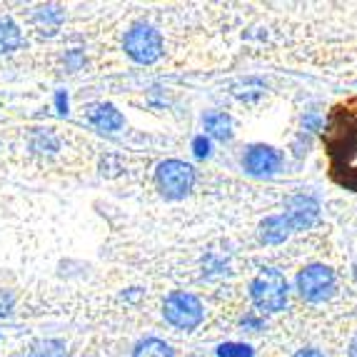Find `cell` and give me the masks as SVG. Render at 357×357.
Instances as JSON below:
<instances>
[{
	"mask_svg": "<svg viewBox=\"0 0 357 357\" xmlns=\"http://www.w3.org/2000/svg\"><path fill=\"white\" fill-rule=\"evenodd\" d=\"M333 175L347 188H357V100L337 105L325 128Z\"/></svg>",
	"mask_w": 357,
	"mask_h": 357,
	"instance_id": "6da1fadb",
	"label": "cell"
},
{
	"mask_svg": "<svg viewBox=\"0 0 357 357\" xmlns=\"http://www.w3.org/2000/svg\"><path fill=\"white\" fill-rule=\"evenodd\" d=\"M252 303L262 312H280L287 303V280L278 270H262L250 285Z\"/></svg>",
	"mask_w": 357,
	"mask_h": 357,
	"instance_id": "7a4b0ae2",
	"label": "cell"
},
{
	"mask_svg": "<svg viewBox=\"0 0 357 357\" xmlns=\"http://www.w3.org/2000/svg\"><path fill=\"white\" fill-rule=\"evenodd\" d=\"M158 188L170 200H180L192 190L195 185V170L183 160H165L158 167Z\"/></svg>",
	"mask_w": 357,
	"mask_h": 357,
	"instance_id": "3957f363",
	"label": "cell"
},
{
	"mask_svg": "<svg viewBox=\"0 0 357 357\" xmlns=\"http://www.w3.org/2000/svg\"><path fill=\"white\" fill-rule=\"evenodd\" d=\"M126 53L135 63H155L162 55V36L153 25H135L126 36Z\"/></svg>",
	"mask_w": 357,
	"mask_h": 357,
	"instance_id": "277c9868",
	"label": "cell"
},
{
	"mask_svg": "<svg viewBox=\"0 0 357 357\" xmlns=\"http://www.w3.org/2000/svg\"><path fill=\"white\" fill-rule=\"evenodd\" d=\"M203 305L190 292H173L165 300V320L180 330H195L203 322Z\"/></svg>",
	"mask_w": 357,
	"mask_h": 357,
	"instance_id": "5b68a950",
	"label": "cell"
},
{
	"mask_svg": "<svg viewBox=\"0 0 357 357\" xmlns=\"http://www.w3.org/2000/svg\"><path fill=\"white\" fill-rule=\"evenodd\" d=\"M298 290L310 303H322L335 292V273L325 265H310V268L300 270Z\"/></svg>",
	"mask_w": 357,
	"mask_h": 357,
	"instance_id": "8992f818",
	"label": "cell"
},
{
	"mask_svg": "<svg viewBox=\"0 0 357 357\" xmlns=\"http://www.w3.org/2000/svg\"><path fill=\"white\" fill-rule=\"evenodd\" d=\"M245 170L252 175H273L280 170L282 165V153L270 148V145H252L243 158Z\"/></svg>",
	"mask_w": 357,
	"mask_h": 357,
	"instance_id": "52a82bcc",
	"label": "cell"
},
{
	"mask_svg": "<svg viewBox=\"0 0 357 357\" xmlns=\"http://www.w3.org/2000/svg\"><path fill=\"white\" fill-rule=\"evenodd\" d=\"M285 218H287L290 230H305V227H310L312 222H315L317 203L312 200V197H295V200L290 203V208H287Z\"/></svg>",
	"mask_w": 357,
	"mask_h": 357,
	"instance_id": "ba28073f",
	"label": "cell"
},
{
	"mask_svg": "<svg viewBox=\"0 0 357 357\" xmlns=\"http://www.w3.org/2000/svg\"><path fill=\"white\" fill-rule=\"evenodd\" d=\"M290 225H287V218L285 215H273L268 220L260 225V240L268 245H278L290 235Z\"/></svg>",
	"mask_w": 357,
	"mask_h": 357,
	"instance_id": "9c48e42d",
	"label": "cell"
},
{
	"mask_svg": "<svg viewBox=\"0 0 357 357\" xmlns=\"http://www.w3.org/2000/svg\"><path fill=\"white\" fill-rule=\"evenodd\" d=\"M90 123H93L98 130L113 132L123 128V115H120V110H115L113 105H98V107H93V113H90Z\"/></svg>",
	"mask_w": 357,
	"mask_h": 357,
	"instance_id": "30bf717a",
	"label": "cell"
},
{
	"mask_svg": "<svg viewBox=\"0 0 357 357\" xmlns=\"http://www.w3.org/2000/svg\"><path fill=\"white\" fill-rule=\"evenodd\" d=\"M205 123V130L210 132L213 137H218V140H230L232 137V118L225 113H208L203 118Z\"/></svg>",
	"mask_w": 357,
	"mask_h": 357,
	"instance_id": "8fae6325",
	"label": "cell"
},
{
	"mask_svg": "<svg viewBox=\"0 0 357 357\" xmlns=\"http://www.w3.org/2000/svg\"><path fill=\"white\" fill-rule=\"evenodd\" d=\"M20 28L10 18L0 15V53H13L20 45Z\"/></svg>",
	"mask_w": 357,
	"mask_h": 357,
	"instance_id": "7c38bea8",
	"label": "cell"
},
{
	"mask_svg": "<svg viewBox=\"0 0 357 357\" xmlns=\"http://www.w3.org/2000/svg\"><path fill=\"white\" fill-rule=\"evenodd\" d=\"M60 20H63V13L55 6H45L36 13V25L40 28V33H48V36H53L60 28Z\"/></svg>",
	"mask_w": 357,
	"mask_h": 357,
	"instance_id": "4fadbf2b",
	"label": "cell"
},
{
	"mask_svg": "<svg viewBox=\"0 0 357 357\" xmlns=\"http://www.w3.org/2000/svg\"><path fill=\"white\" fill-rule=\"evenodd\" d=\"M132 357H173V350H170V345L162 342V340L148 337V340H143V342H137Z\"/></svg>",
	"mask_w": 357,
	"mask_h": 357,
	"instance_id": "5bb4252c",
	"label": "cell"
},
{
	"mask_svg": "<svg viewBox=\"0 0 357 357\" xmlns=\"http://www.w3.org/2000/svg\"><path fill=\"white\" fill-rule=\"evenodd\" d=\"M28 357H66V345L60 340H40L30 347Z\"/></svg>",
	"mask_w": 357,
	"mask_h": 357,
	"instance_id": "9a60e30c",
	"label": "cell"
},
{
	"mask_svg": "<svg viewBox=\"0 0 357 357\" xmlns=\"http://www.w3.org/2000/svg\"><path fill=\"white\" fill-rule=\"evenodd\" d=\"M218 357H252V347L243 342H225L218 347Z\"/></svg>",
	"mask_w": 357,
	"mask_h": 357,
	"instance_id": "2e32d148",
	"label": "cell"
},
{
	"mask_svg": "<svg viewBox=\"0 0 357 357\" xmlns=\"http://www.w3.org/2000/svg\"><path fill=\"white\" fill-rule=\"evenodd\" d=\"M192 150H195L197 158H208L210 155V140L205 135L195 137V140H192Z\"/></svg>",
	"mask_w": 357,
	"mask_h": 357,
	"instance_id": "e0dca14e",
	"label": "cell"
},
{
	"mask_svg": "<svg viewBox=\"0 0 357 357\" xmlns=\"http://www.w3.org/2000/svg\"><path fill=\"white\" fill-rule=\"evenodd\" d=\"M10 310H13V295L6 290H0V317L10 315Z\"/></svg>",
	"mask_w": 357,
	"mask_h": 357,
	"instance_id": "ac0fdd59",
	"label": "cell"
},
{
	"mask_svg": "<svg viewBox=\"0 0 357 357\" xmlns=\"http://www.w3.org/2000/svg\"><path fill=\"white\" fill-rule=\"evenodd\" d=\"M295 357H325L320 350H312V347H307V350H300V352H295Z\"/></svg>",
	"mask_w": 357,
	"mask_h": 357,
	"instance_id": "d6986e66",
	"label": "cell"
},
{
	"mask_svg": "<svg viewBox=\"0 0 357 357\" xmlns=\"http://www.w3.org/2000/svg\"><path fill=\"white\" fill-rule=\"evenodd\" d=\"M58 107H60V113H66V107H68V98L63 96V93H58Z\"/></svg>",
	"mask_w": 357,
	"mask_h": 357,
	"instance_id": "ffe728a7",
	"label": "cell"
},
{
	"mask_svg": "<svg viewBox=\"0 0 357 357\" xmlns=\"http://www.w3.org/2000/svg\"><path fill=\"white\" fill-rule=\"evenodd\" d=\"M347 357H357V335H355V337H352L350 350H347Z\"/></svg>",
	"mask_w": 357,
	"mask_h": 357,
	"instance_id": "44dd1931",
	"label": "cell"
}]
</instances>
